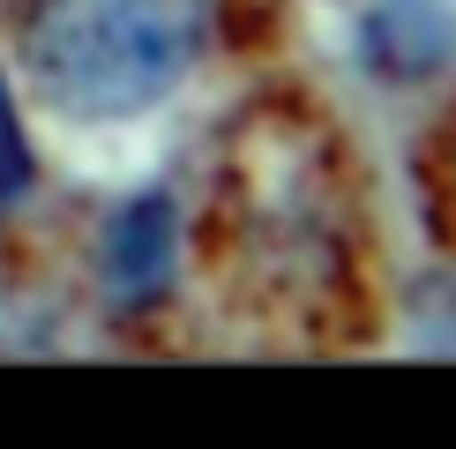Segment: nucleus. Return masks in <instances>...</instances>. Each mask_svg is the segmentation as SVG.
<instances>
[{"mask_svg": "<svg viewBox=\"0 0 456 449\" xmlns=\"http://www.w3.org/2000/svg\"><path fill=\"white\" fill-rule=\"evenodd\" d=\"M30 143H23V120H15V98H8V75H0V210L15 195H30Z\"/></svg>", "mask_w": 456, "mask_h": 449, "instance_id": "nucleus-4", "label": "nucleus"}, {"mask_svg": "<svg viewBox=\"0 0 456 449\" xmlns=\"http://www.w3.org/2000/svg\"><path fill=\"white\" fill-rule=\"evenodd\" d=\"M173 233H180V210H173L165 187H150L127 210H112V224H105V285L120 299L165 292V277H173Z\"/></svg>", "mask_w": 456, "mask_h": 449, "instance_id": "nucleus-2", "label": "nucleus"}, {"mask_svg": "<svg viewBox=\"0 0 456 449\" xmlns=\"http://www.w3.org/2000/svg\"><path fill=\"white\" fill-rule=\"evenodd\" d=\"M449 45H456V30H449V15L434 8V0H382V8L367 15V53H374V68H389V75L442 68Z\"/></svg>", "mask_w": 456, "mask_h": 449, "instance_id": "nucleus-3", "label": "nucleus"}, {"mask_svg": "<svg viewBox=\"0 0 456 449\" xmlns=\"http://www.w3.org/2000/svg\"><path fill=\"white\" fill-rule=\"evenodd\" d=\"M217 0H30L23 61L68 120H127L195 75Z\"/></svg>", "mask_w": 456, "mask_h": 449, "instance_id": "nucleus-1", "label": "nucleus"}]
</instances>
